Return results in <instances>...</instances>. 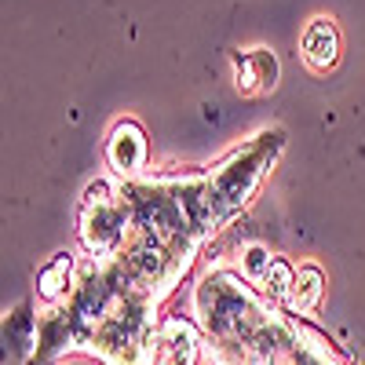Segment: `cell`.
<instances>
[{
	"mask_svg": "<svg viewBox=\"0 0 365 365\" xmlns=\"http://www.w3.org/2000/svg\"><path fill=\"white\" fill-rule=\"evenodd\" d=\"M106 161L117 175H135L146 165V132L135 120H120L106 139Z\"/></svg>",
	"mask_w": 365,
	"mask_h": 365,
	"instance_id": "obj_2",
	"label": "cell"
},
{
	"mask_svg": "<svg viewBox=\"0 0 365 365\" xmlns=\"http://www.w3.org/2000/svg\"><path fill=\"white\" fill-rule=\"evenodd\" d=\"M270 259H274V256H267L263 249H249V252H245V270H249V278H252V282L263 285L267 270H270Z\"/></svg>",
	"mask_w": 365,
	"mask_h": 365,
	"instance_id": "obj_9",
	"label": "cell"
},
{
	"mask_svg": "<svg viewBox=\"0 0 365 365\" xmlns=\"http://www.w3.org/2000/svg\"><path fill=\"white\" fill-rule=\"evenodd\" d=\"M263 285H267V292H270V296L289 299V296H292V289H296V270H292L282 256H274V259H270V270H267V278H263Z\"/></svg>",
	"mask_w": 365,
	"mask_h": 365,
	"instance_id": "obj_8",
	"label": "cell"
},
{
	"mask_svg": "<svg viewBox=\"0 0 365 365\" xmlns=\"http://www.w3.org/2000/svg\"><path fill=\"white\" fill-rule=\"evenodd\" d=\"M128 223H132L128 205H120L117 197L113 201H103V205L81 201V241H84L88 252H96V256H117Z\"/></svg>",
	"mask_w": 365,
	"mask_h": 365,
	"instance_id": "obj_1",
	"label": "cell"
},
{
	"mask_svg": "<svg viewBox=\"0 0 365 365\" xmlns=\"http://www.w3.org/2000/svg\"><path fill=\"white\" fill-rule=\"evenodd\" d=\"M318 299H322V270L318 267H299L296 270V289L289 296V311H311L318 307Z\"/></svg>",
	"mask_w": 365,
	"mask_h": 365,
	"instance_id": "obj_6",
	"label": "cell"
},
{
	"mask_svg": "<svg viewBox=\"0 0 365 365\" xmlns=\"http://www.w3.org/2000/svg\"><path fill=\"white\" fill-rule=\"evenodd\" d=\"M73 285V256L70 252H58L48 267H41L37 274V296L44 303H58Z\"/></svg>",
	"mask_w": 365,
	"mask_h": 365,
	"instance_id": "obj_5",
	"label": "cell"
},
{
	"mask_svg": "<svg viewBox=\"0 0 365 365\" xmlns=\"http://www.w3.org/2000/svg\"><path fill=\"white\" fill-rule=\"evenodd\" d=\"M303 58L307 66L325 73L340 63V34H336V22L332 19H314L307 29H303Z\"/></svg>",
	"mask_w": 365,
	"mask_h": 365,
	"instance_id": "obj_4",
	"label": "cell"
},
{
	"mask_svg": "<svg viewBox=\"0 0 365 365\" xmlns=\"http://www.w3.org/2000/svg\"><path fill=\"white\" fill-rule=\"evenodd\" d=\"M234 84L241 96H256V91H270L278 84V58L267 48H252L245 55H234Z\"/></svg>",
	"mask_w": 365,
	"mask_h": 365,
	"instance_id": "obj_3",
	"label": "cell"
},
{
	"mask_svg": "<svg viewBox=\"0 0 365 365\" xmlns=\"http://www.w3.org/2000/svg\"><path fill=\"white\" fill-rule=\"evenodd\" d=\"M34 340H37V332H34L29 307H19V311L8 318V325H4V344L11 347V354H26Z\"/></svg>",
	"mask_w": 365,
	"mask_h": 365,
	"instance_id": "obj_7",
	"label": "cell"
}]
</instances>
